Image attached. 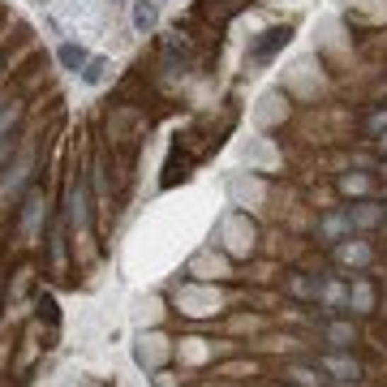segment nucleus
I'll use <instances>...</instances> for the list:
<instances>
[{
  "label": "nucleus",
  "instance_id": "obj_1",
  "mask_svg": "<svg viewBox=\"0 0 387 387\" xmlns=\"http://www.w3.org/2000/svg\"><path fill=\"white\" fill-rule=\"evenodd\" d=\"M349 237H353L349 211H331V215L318 219V241H323V246H340V241H349Z\"/></svg>",
  "mask_w": 387,
  "mask_h": 387
},
{
  "label": "nucleus",
  "instance_id": "obj_2",
  "mask_svg": "<svg viewBox=\"0 0 387 387\" xmlns=\"http://www.w3.org/2000/svg\"><path fill=\"white\" fill-rule=\"evenodd\" d=\"M289 35H293L289 26H275V30H267V35H262V39H258V43L246 52V57H250V65H262V61H271L275 52H280V47L289 43Z\"/></svg>",
  "mask_w": 387,
  "mask_h": 387
},
{
  "label": "nucleus",
  "instance_id": "obj_3",
  "mask_svg": "<svg viewBox=\"0 0 387 387\" xmlns=\"http://www.w3.org/2000/svg\"><path fill=\"white\" fill-rule=\"evenodd\" d=\"M349 211V219H353V229H374V224H383V207L379 202H353V207H345Z\"/></svg>",
  "mask_w": 387,
  "mask_h": 387
},
{
  "label": "nucleus",
  "instance_id": "obj_4",
  "mask_svg": "<svg viewBox=\"0 0 387 387\" xmlns=\"http://www.w3.org/2000/svg\"><path fill=\"white\" fill-rule=\"evenodd\" d=\"M318 370H323V374H336V379H357V374H362V366H357L353 357H340V353L318 357Z\"/></svg>",
  "mask_w": 387,
  "mask_h": 387
},
{
  "label": "nucleus",
  "instance_id": "obj_5",
  "mask_svg": "<svg viewBox=\"0 0 387 387\" xmlns=\"http://www.w3.org/2000/svg\"><path fill=\"white\" fill-rule=\"evenodd\" d=\"M69 207H74V211H69V215H74V224L86 229V224H91V207H86V181H82V177H78L74 190H69Z\"/></svg>",
  "mask_w": 387,
  "mask_h": 387
},
{
  "label": "nucleus",
  "instance_id": "obj_6",
  "mask_svg": "<svg viewBox=\"0 0 387 387\" xmlns=\"http://www.w3.org/2000/svg\"><path fill=\"white\" fill-rule=\"evenodd\" d=\"M336 258H340V262H353V267H366L374 254H370V246H362V241H353V237H349V241H340V246H336Z\"/></svg>",
  "mask_w": 387,
  "mask_h": 387
},
{
  "label": "nucleus",
  "instance_id": "obj_7",
  "mask_svg": "<svg viewBox=\"0 0 387 387\" xmlns=\"http://www.w3.org/2000/svg\"><path fill=\"white\" fill-rule=\"evenodd\" d=\"M57 61H61V69H69V74H78L91 57H86V47H78V43H61L57 47Z\"/></svg>",
  "mask_w": 387,
  "mask_h": 387
},
{
  "label": "nucleus",
  "instance_id": "obj_8",
  "mask_svg": "<svg viewBox=\"0 0 387 387\" xmlns=\"http://www.w3.org/2000/svg\"><path fill=\"white\" fill-rule=\"evenodd\" d=\"M155 22H159V5H155V0H134V26L146 35V30H155Z\"/></svg>",
  "mask_w": 387,
  "mask_h": 387
},
{
  "label": "nucleus",
  "instance_id": "obj_9",
  "mask_svg": "<svg viewBox=\"0 0 387 387\" xmlns=\"http://www.w3.org/2000/svg\"><path fill=\"white\" fill-rule=\"evenodd\" d=\"M327 340L336 345V349H353L357 327H353V323H327Z\"/></svg>",
  "mask_w": 387,
  "mask_h": 387
},
{
  "label": "nucleus",
  "instance_id": "obj_10",
  "mask_svg": "<svg viewBox=\"0 0 387 387\" xmlns=\"http://www.w3.org/2000/svg\"><path fill=\"white\" fill-rule=\"evenodd\" d=\"M103 69H108V61H103V57H91V61L82 65V82L99 86V82H103Z\"/></svg>",
  "mask_w": 387,
  "mask_h": 387
},
{
  "label": "nucleus",
  "instance_id": "obj_11",
  "mask_svg": "<svg viewBox=\"0 0 387 387\" xmlns=\"http://www.w3.org/2000/svg\"><path fill=\"white\" fill-rule=\"evenodd\" d=\"M18 117H22V103H9V108H0V138H5V134H13Z\"/></svg>",
  "mask_w": 387,
  "mask_h": 387
},
{
  "label": "nucleus",
  "instance_id": "obj_12",
  "mask_svg": "<svg viewBox=\"0 0 387 387\" xmlns=\"http://www.w3.org/2000/svg\"><path fill=\"white\" fill-rule=\"evenodd\" d=\"M289 374H293V379H297L301 387H318V383H323V374L314 379V370H289Z\"/></svg>",
  "mask_w": 387,
  "mask_h": 387
},
{
  "label": "nucleus",
  "instance_id": "obj_13",
  "mask_svg": "<svg viewBox=\"0 0 387 387\" xmlns=\"http://www.w3.org/2000/svg\"><path fill=\"white\" fill-rule=\"evenodd\" d=\"M366 129H370V134H379V129H387V112H374V117L366 121Z\"/></svg>",
  "mask_w": 387,
  "mask_h": 387
}]
</instances>
